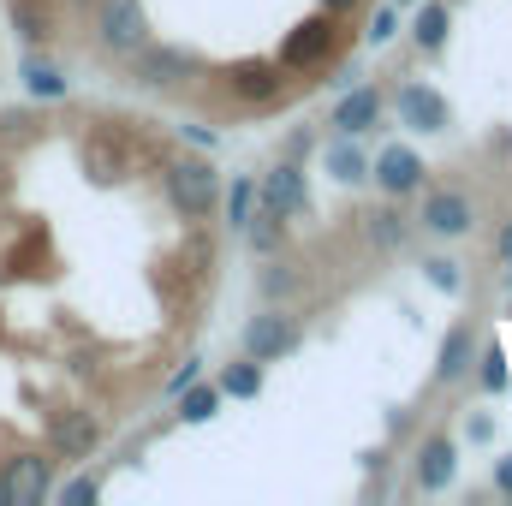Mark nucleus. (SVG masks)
<instances>
[{
    "label": "nucleus",
    "mask_w": 512,
    "mask_h": 506,
    "mask_svg": "<svg viewBox=\"0 0 512 506\" xmlns=\"http://www.w3.org/2000/svg\"><path fill=\"white\" fill-rule=\"evenodd\" d=\"M161 197L179 221H209L221 209V167L209 155H179L161 167Z\"/></svg>",
    "instance_id": "obj_1"
},
{
    "label": "nucleus",
    "mask_w": 512,
    "mask_h": 506,
    "mask_svg": "<svg viewBox=\"0 0 512 506\" xmlns=\"http://www.w3.org/2000/svg\"><path fill=\"white\" fill-rule=\"evenodd\" d=\"M239 346H245V358H256V364H280V358H292L304 346V328H298V316L286 304H262L251 322H245Z\"/></svg>",
    "instance_id": "obj_2"
},
{
    "label": "nucleus",
    "mask_w": 512,
    "mask_h": 506,
    "mask_svg": "<svg viewBox=\"0 0 512 506\" xmlns=\"http://www.w3.org/2000/svg\"><path fill=\"white\" fill-rule=\"evenodd\" d=\"M149 42V12L143 0H96V48L108 60H131Z\"/></svg>",
    "instance_id": "obj_3"
},
{
    "label": "nucleus",
    "mask_w": 512,
    "mask_h": 506,
    "mask_svg": "<svg viewBox=\"0 0 512 506\" xmlns=\"http://www.w3.org/2000/svg\"><path fill=\"white\" fill-rule=\"evenodd\" d=\"M334 48H340V18H334V12H316V18H304V24L286 30V42H280L274 60H280L286 72H316V66L334 60Z\"/></svg>",
    "instance_id": "obj_4"
},
{
    "label": "nucleus",
    "mask_w": 512,
    "mask_h": 506,
    "mask_svg": "<svg viewBox=\"0 0 512 506\" xmlns=\"http://www.w3.org/2000/svg\"><path fill=\"white\" fill-rule=\"evenodd\" d=\"M131 84L137 90H179L185 78H197V54L191 48H173V42H143L126 60Z\"/></svg>",
    "instance_id": "obj_5"
},
{
    "label": "nucleus",
    "mask_w": 512,
    "mask_h": 506,
    "mask_svg": "<svg viewBox=\"0 0 512 506\" xmlns=\"http://www.w3.org/2000/svg\"><path fill=\"white\" fill-rule=\"evenodd\" d=\"M54 495V453L0 459V506H42Z\"/></svg>",
    "instance_id": "obj_6"
},
{
    "label": "nucleus",
    "mask_w": 512,
    "mask_h": 506,
    "mask_svg": "<svg viewBox=\"0 0 512 506\" xmlns=\"http://www.w3.org/2000/svg\"><path fill=\"white\" fill-rule=\"evenodd\" d=\"M256 209H268V215H280V221H298V215H310L304 167H298V161H274V167L256 179Z\"/></svg>",
    "instance_id": "obj_7"
},
{
    "label": "nucleus",
    "mask_w": 512,
    "mask_h": 506,
    "mask_svg": "<svg viewBox=\"0 0 512 506\" xmlns=\"http://www.w3.org/2000/svg\"><path fill=\"white\" fill-rule=\"evenodd\" d=\"M96 447H102V423H96L90 411L66 405V411L48 417V453H54V459H72V465H78V459H90Z\"/></svg>",
    "instance_id": "obj_8"
},
{
    "label": "nucleus",
    "mask_w": 512,
    "mask_h": 506,
    "mask_svg": "<svg viewBox=\"0 0 512 506\" xmlns=\"http://www.w3.org/2000/svg\"><path fill=\"white\" fill-rule=\"evenodd\" d=\"M417 221H423V233H435V239H465V233L477 227V203L447 185V191H429V197H423V215H417Z\"/></svg>",
    "instance_id": "obj_9"
},
{
    "label": "nucleus",
    "mask_w": 512,
    "mask_h": 506,
    "mask_svg": "<svg viewBox=\"0 0 512 506\" xmlns=\"http://www.w3.org/2000/svg\"><path fill=\"white\" fill-rule=\"evenodd\" d=\"M477 352H483V334H477V322H453L447 328V340H441V352H435V387H459V381L471 376V364H477Z\"/></svg>",
    "instance_id": "obj_10"
},
{
    "label": "nucleus",
    "mask_w": 512,
    "mask_h": 506,
    "mask_svg": "<svg viewBox=\"0 0 512 506\" xmlns=\"http://www.w3.org/2000/svg\"><path fill=\"white\" fill-rule=\"evenodd\" d=\"M393 114H399L405 131H447V120H453L447 96L429 90V84H399V90H393Z\"/></svg>",
    "instance_id": "obj_11"
},
{
    "label": "nucleus",
    "mask_w": 512,
    "mask_h": 506,
    "mask_svg": "<svg viewBox=\"0 0 512 506\" xmlns=\"http://www.w3.org/2000/svg\"><path fill=\"white\" fill-rule=\"evenodd\" d=\"M387 114V96L376 90V84H352L334 108H328V126L340 131V137H364L370 126H382Z\"/></svg>",
    "instance_id": "obj_12"
},
{
    "label": "nucleus",
    "mask_w": 512,
    "mask_h": 506,
    "mask_svg": "<svg viewBox=\"0 0 512 506\" xmlns=\"http://www.w3.org/2000/svg\"><path fill=\"white\" fill-rule=\"evenodd\" d=\"M423 155L417 149H405V143H387L382 155L370 161V179L382 185L387 197H411V191H423Z\"/></svg>",
    "instance_id": "obj_13"
},
{
    "label": "nucleus",
    "mask_w": 512,
    "mask_h": 506,
    "mask_svg": "<svg viewBox=\"0 0 512 506\" xmlns=\"http://www.w3.org/2000/svg\"><path fill=\"white\" fill-rule=\"evenodd\" d=\"M227 90H233L239 102H251V108L280 102V96H286V66H280V60H239V66L227 72Z\"/></svg>",
    "instance_id": "obj_14"
},
{
    "label": "nucleus",
    "mask_w": 512,
    "mask_h": 506,
    "mask_svg": "<svg viewBox=\"0 0 512 506\" xmlns=\"http://www.w3.org/2000/svg\"><path fill=\"white\" fill-rule=\"evenodd\" d=\"M453 477H459V447H453L447 435H429V441L411 453V483H417L423 495H441Z\"/></svg>",
    "instance_id": "obj_15"
},
{
    "label": "nucleus",
    "mask_w": 512,
    "mask_h": 506,
    "mask_svg": "<svg viewBox=\"0 0 512 506\" xmlns=\"http://www.w3.org/2000/svg\"><path fill=\"white\" fill-rule=\"evenodd\" d=\"M322 161H328V173L340 179V185H364L370 179V155L358 149V137H328V149H322Z\"/></svg>",
    "instance_id": "obj_16"
},
{
    "label": "nucleus",
    "mask_w": 512,
    "mask_h": 506,
    "mask_svg": "<svg viewBox=\"0 0 512 506\" xmlns=\"http://www.w3.org/2000/svg\"><path fill=\"white\" fill-rule=\"evenodd\" d=\"M18 78H24V90L36 96V102H66V72L54 66V60H42V54H24V66H18Z\"/></svg>",
    "instance_id": "obj_17"
},
{
    "label": "nucleus",
    "mask_w": 512,
    "mask_h": 506,
    "mask_svg": "<svg viewBox=\"0 0 512 506\" xmlns=\"http://www.w3.org/2000/svg\"><path fill=\"white\" fill-rule=\"evenodd\" d=\"M364 239H370L376 251H399V245L411 239V221H405V209H393V203L370 209V215H364Z\"/></svg>",
    "instance_id": "obj_18"
},
{
    "label": "nucleus",
    "mask_w": 512,
    "mask_h": 506,
    "mask_svg": "<svg viewBox=\"0 0 512 506\" xmlns=\"http://www.w3.org/2000/svg\"><path fill=\"white\" fill-rule=\"evenodd\" d=\"M447 24H453V12H447L441 0H423V6H417V18H411V42H417L423 54H441Z\"/></svg>",
    "instance_id": "obj_19"
},
{
    "label": "nucleus",
    "mask_w": 512,
    "mask_h": 506,
    "mask_svg": "<svg viewBox=\"0 0 512 506\" xmlns=\"http://www.w3.org/2000/svg\"><path fill=\"white\" fill-rule=\"evenodd\" d=\"M12 24H18V36H24L30 48H42V42L54 36V12H48V0H12Z\"/></svg>",
    "instance_id": "obj_20"
},
{
    "label": "nucleus",
    "mask_w": 512,
    "mask_h": 506,
    "mask_svg": "<svg viewBox=\"0 0 512 506\" xmlns=\"http://www.w3.org/2000/svg\"><path fill=\"white\" fill-rule=\"evenodd\" d=\"M221 209H227V227L245 233L256 215V179H233V191H221Z\"/></svg>",
    "instance_id": "obj_21"
},
{
    "label": "nucleus",
    "mask_w": 512,
    "mask_h": 506,
    "mask_svg": "<svg viewBox=\"0 0 512 506\" xmlns=\"http://www.w3.org/2000/svg\"><path fill=\"white\" fill-rule=\"evenodd\" d=\"M221 393H227V399H256V393H262V364H256V358L227 364V370H221Z\"/></svg>",
    "instance_id": "obj_22"
},
{
    "label": "nucleus",
    "mask_w": 512,
    "mask_h": 506,
    "mask_svg": "<svg viewBox=\"0 0 512 506\" xmlns=\"http://www.w3.org/2000/svg\"><path fill=\"white\" fill-rule=\"evenodd\" d=\"M215 411H221V387H197V381H191V387L179 393V423H209Z\"/></svg>",
    "instance_id": "obj_23"
},
{
    "label": "nucleus",
    "mask_w": 512,
    "mask_h": 506,
    "mask_svg": "<svg viewBox=\"0 0 512 506\" xmlns=\"http://www.w3.org/2000/svg\"><path fill=\"white\" fill-rule=\"evenodd\" d=\"M477 387L483 393H507L512 387V370H507V352L501 346H483L477 352Z\"/></svg>",
    "instance_id": "obj_24"
},
{
    "label": "nucleus",
    "mask_w": 512,
    "mask_h": 506,
    "mask_svg": "<svg viewBox=\"0 0 512 506\" xmlns=\"http://www.w3.org/2000/svg\"><path fill=\"white\" fill-rule=\"evenodd\" d=\"M84 167H90L96 179H120V167H126V155H120V149H114L108 137H90V143H84Z\"/></svg>",
    "instance_id": "obj_25"
},
{
    "label": "nucleus",
    "mask_w": 512,
    "mask_h": 506,
    "mask_svg": "<svg viewBox=\"0 0 512 506\" xmlns=\"http://www.w3.org/2000/svg\"><path fill=\"white\" fill-rule=\"evenodd\" d=\"M280 227H286L280 215H268V209H256V215H251V227H245V233H251V251L274 256V251H280Z\"/></svg>",
    "instance_id": "obj_26"
},
{
    "label": "nucleus",
    "mask_w": 512,
    "mask_h": 506,
    "mask_svg": "<svg viewBox=\"0 0 512 506\" xmlns=\"http://www.w3.org/2000/svg\"><path fill=\"white\" fill-rule=\"evenodd\" d=\"M292 292H298V274H292L286 262H268V268H262V298H268V304H286Z\"/></svg>",
    "instance_id": "obj_27"
},
{
    "label": "nucleus",
    "mask_w": 512,
    "mask_h": 506,
    "mask_svg": "<svg viewBox=\"0 0 512 506\" xmlns=\"http://www.w3.org/2000/svg\"><path fill=\"white\" fill-rule=\"evenodd\" d=\"M423 274H429V286H435V292H459V286H465V274H459V262H453V256H429V262H423Z\"/></svg>",
    "instance_id": "obj_28"
},
{
    "label": "nucleus",
    "mask_w": 512,
    "mask_h": 506,
    "mask_svg": "<svg viewBox=\"0 0 512 506\" xmlns=\"http://www.w3.org/2000/svg\"><path fill=\"white\" fill-rule=\"evenodd\" d=\"M393 36H399V6H376V12H370V30H364V42H370V48H387Z\"/></svg>",
    "instance_id": "obj_29"
},
{
    "label": "nucleus",
    "mask_w": 512,
    "mask_h": 506,
    "mask_svg": "<svg viewBox=\"0 0 512 506\" xmlns=\"http://www.w3.org/2000/svg\"><path fill=\"white\" fill-rule=\"evenodd\" d=\"M54 495H60L66 506H84V501H96V495H102V483H96V477H72V483H66V489H54Z\"/></svg>",
    "instance_id": "obj_30"
},
{
    "label": "nucleus",
    "mask_w": 512,
    "mask_h": 506,
    "mask_svg": "<svg viewBox=\"0 0 512 506\" xmlns=\"http://www.w3.org/2000/svg\"><path fill=\"white\" fill-rule=\"evenodd\" d=\"M310 149H316V131H310V126H298L292 137H286V149H280V161H304Z\"/></svg>",
    "instance_id": "obj_31"
},
{
    "label": "nucleus",
    "mask_w": 512,
    "mask_h": 506,
    "mask_svg": "<svg viewBox=\"0 0 512 506\" xmlns=\"http://www.w3.org/2000/svg\"><path fill=\"white\" fill-rule=\"evenodd\" d=\"M197 376H203V358H185V370H173V381H167V393L179 399V393H185V387H191Z\"/></svg>",
    "instance_id": "obj_32"
},
{
    "label": "nucleus",
    "mask_w": 512,
    "mask_h": 506,
    "mask_svg": "<svg viewBox=\"0 0 512 506\" xmlns=\"http://www.w3.org/2000/svg\"><path fill=\"white\" fill-rule=\"evenodd\" d=\"M495 256H501V286H512V221L501 227V239H495Z\"/></svg>",
    "instance_id": "obj_33"
},
{
    "label": "nucleus",
    "mask_w": 512,
    "mask_h": 506,
    "mask_svg": "<svg viewBox=\"0 0 512 506\" xmlns=\"http://www.w3.org/2000/svg\"><path fill=\"white\" fill-rule=\"evenodd\" d=\"M465 435H471V441H489V435H495V423H489V417H471V423H465Z\"/></svg>",
    "instance_id": "obj_34"
},
{
    "label": "nucleus",
    "mask_w": 512,
    "mask_h": 506,
    "mask_svg": "<svg viewBox=\"0 0 512 506\" xmlns=\"http://www.w3.org/2000/svg\"><path fill=\"white\" fill-rule=\"evenodd\" d=\"M495 489H501V495H512V453L495 465Z\"/></svg>",
    "instance_id": "obj_35"
},
{
    "label": "nucleus",
    "mask_w": 512,
    "mask_h": 506,
    "mask_svg": "<svg viewBox=\"0 0 512 506\" xmlns=\"http://www.w3.org/2000/svg\"><path fill=\"white\" fill-rule=\"evenodd\" d=\"M185 137H191V143H203V149H215V131H209V126H185Z\"/></svg>",
    "instance_id": "obj_36"
},
{
    "label": "nucleus",
    "mask_w": 512,
    "mask_h": 506,
    "mask_svg": "<svg viewBox=\"0 0 512 506\" xmlns=\"http://www.w3.org/2000/svg\"><path fill=\"white\" fill-rule=\"evenodd\" d=\"M352 6H364V0H322V12H334V18H346Z\"/></svg>",
    "instance_id": "obj_37"
},
{
    "label": "nucleus",
    "mask_w": 512,
    "mask_h": 506,
    "mask_svg": "<svg viewBox=\"0 0 512 506\" xmlns=\"http://www.w3.org/2000/svg\"><path fill=\"white\" fill-rule=\"evenodd\" d=\"M501 149H507V155H512V131H507V137H501Z\"/></svg>",
    "instance_id": "obj_38"
},
{
    "label": "nucleus",
    "mask_w": 512,
    "mask_h": 506,
    "mask_svg": "<svg viewBox=\"0 0 512 506\" xmlns=\"http://www.w3.org/2000/svg\"><path fill=\"white\" fill-rule=\"evenodd\" d=\"M66 6H96V0H66Z\"/></svg>",
    "instance_id": "obj_39"
},
{
    "label": "nucleus",
    "mask_w": 512,
    "mask_h": 506,
    "mask_svg": "<svg viewBox=\"0 0 512 506\" xmlns=\"http://www.w3.org/2000/svg\"><path fill=\"white\" fill-rule=\"evenodd\" d=\"M393 6H411V0H393Z\"/></svg>",
    "instance_id": "obj_40"
}]
</instances>
